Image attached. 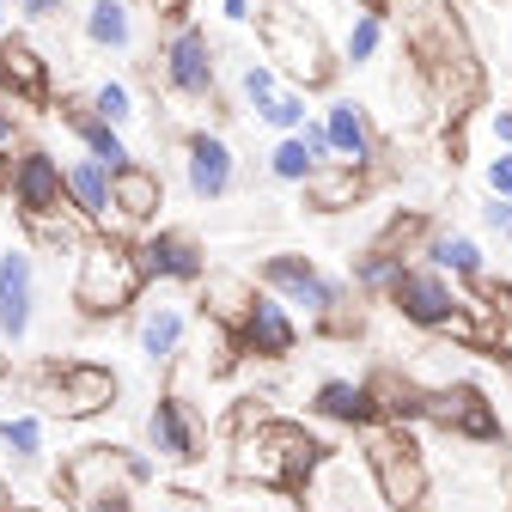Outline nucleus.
I'll use <instances>...</instances> for the list:
<instances>
[{"label": "nucleus", "instance_id": "24", "mask_svg": "<svg viewBox=\"0 0 512 512\" xmlns=\"http://www.w3.org/2000/svg\"><path fill=\"white\" fill-rule=\"evenodd\" d=\"M421 263H427V269H439L452 287H476V281L488 275V256H482V244H476L470 232H427Z\"/></svg>", "mask_w": 512, "mask_h": 512}, {"label": "nucleus", "instance_id": "18", "mask_svg": "<svg viewBox=\"0 0 512 512\" xmlns=\"http://www.w3.org/2000/svg\"><path fill=\"white\" fill-rule=\"evenodd\" d=\"M299 196H305L311 214H348V208H360V202L372 196V171L330 159V165H317V171L299 183Z\"/></svg>", "mask_w": 512, "mask_h": 512}, {"label": "nucleus", "instance_id": "20", "mask_svg": "<svg viewBox=\"0 0 512 512\" xmlns=\"http://www.w3.org/2000/svg\"><path fill=\"white\" fill-rule=\"evenodd\" d=\"M311 415H317V421H330V427L372 433V427H378L372 384H366V378H324V384L311 391Z\"/></svg>", "mask_w": 512, "mask_h": 512}, {"label": "nucleus", "instance_id": "2", "mask_svg": "<svg viewBox=\"0 0 512 512\" xmlns=\"http://www.w3.org/2000/svg\"><path fill=\"white\" fill-rule=\"evenodd\" d=\"M256 43H263V61H269V68H275L287 86H299V92H324V86H336V74H342V61H336L324 25L305 19L293 0H263V7H256Z\"/></svg>", "mask_w": 512, "mask_h": 512}, {"label": "nucleus", "instance_id": "8", "mask_svg": "<svg viewBox=\"0 0 512 512\" xmlns=\"http://www.w3.org/2000/svg\"><path fill=\"white\" fill-rule=\"evenodd\" d=\"M153 68H159V86L183 104H208L220 92V55H214V37L202 25H171L159 55H153Z\"/></svg>", "mask_w": 512, "mask_h": 512}, {"label": "nucleus", "instance_id": "39", "mask_svg": "<svg viewBox=\"0 0 512 512\" xmlns=\"http://www.w3.org/2000/svg\"><path fill=\"white\" fill-rule=\"evenodd\" d=\"M19 13L25 19H61V13H68V0H19Z\"/></svg>", "mask_w": 512, "mask_h": 512}, {"label": "nucleus", "instance_id": "35", "mask_svg": "<svg viewBox=\"0 0 512 512\" xmlns=\"http://www.w3.org/2000/svg\"><path fill=\"white\" fill-rule=\"evenodd\" d=\"M488 196H500V202H512V147H494V159H488Z\"/></svg>", "mask_w": 512, "mask_h": 512}, {"label": "nucleus", "instance_id": "21", "mask_svg": "<svg viewBox=\"0 0 512 512\" xmlns=\"http://www.w3.org/2000/svg\"><path fill=\"white\" fill-rule=\"evenodd\" d=\"M135 342H141V354H147L153 366H177V360H183V342H189V311H183V299H153V305H141Z\"/></svg>", "mask_w": 512, "mask_h": 512}, {"label": "nucleus", "instance_id": "14", "mask_svg": "<svg viewBox=\"0 0 512 512\" xmlns=\"http://www.w3.org/2000/svg\"><path fill=\"white\" fill-rule=\"evenodd\" d=\"M147 452H153V464H196L202 458V421L177 391L153 397V409H147Z\"/></svg>", "mask_w": 512, "mask_h": 512}, {"label": "nucleus", "instance_id": "13", "mask_svg": "<svg viewBox=\"0 0 512 512\" xmlns=\"http://www.w3.org/2000/svg\"><path fill=\"white\" fill-rule=\"evenodd\" d=\"M421 421H433V427H445V433H458V439H476V445L500 439V415H494L488 391H476V384H439V391H427Z\"/></svg>", "mask_w": 512, "mask_h": 512}, {"label": "nucleus", "instance_id": "34", "mask_svg": "<svg viewBox=\"0 0 512 512\" xmlns=\"http://www.w3.org/2000/svg\"><path fill=\"white\" fill-rule=\"evenodd\" d=\"M92 116H104V122H116V128L135 122V92H128V80H98V92H92Z\"/></svg>", "mask_w": 512, "mask_h": 512}, {"label": "nucleus", "instance_id": "19", "mask_svg": "<svg viewBox=\"0 0 512 512\" xmlns=\"http://www.w3.org/2000/svg\"><path fill=\"white\" fill-rule=\"evenodd\" d=\"M68 171V208L92 226V232H116L122 238V220H116V208H110V165H98V159H68L61 165Z\"/></svg>", "mask_w": 512, "mask_h": 512}, {"label": "nucleus", "instance_id": "38", "mask_svg": "<svg viewBox=\"0 0 512 512\" xmlns=\"http://www.w3.org/2000/svg\"><path fill=\"white\" fill-rule=\"evenodd\" d=\"M141 7H147L153 19H171V25H183V19H189V0H141Z\"/></svg>", "mask_w": 512, "mask_h": 512}, {"label": "nucleus", "instance_id": "5", "mask_svg": "<svg viewBox=\"0 0 512 512\" xmlns=\"http://www.w3.org/2000/svg\"><path fill=\"white\" fill-rule=\"evenodd\" d=\"M116 391H122L116 372L98 360H49L31 378L37 415H55V421H92V415L116 409Z\"/></svg>", "mask_w": 512, "mask_h": 512}, {"label": "nucleus", "instance_id": "3", "mask_svg": "<svg viewBox=\"0 0 512 512\" xmlns=\"http://www.w3.org/2000/svg\"><path fill=\"white\" fill-rule=\"evenodd\" d=\"M141 293H147V275L135 244L116 232H92L74 256V287H68L80 317H122L128 305H141Z\"/></svg>", "mask_w": 512, "mask_h": 512}, {"label": "nucleus", "instance_id": "31", "mask_svg": "<svg viewBox=\"0 0 512 512\" xmlns=\"http://www.w3.org/2000/svg\"><path fill=\"white\" fill-rule=\"evenodd\" d=\"M409 263V256H391V250H378V244H366L360 256H354V287L360 293H378L384 299V287L397 281V269Z\"/></svg>", "mask_w": 512, "mask_h": 512}, {"label": "nucleus", "instance_id": "40", "mask_svg": "<svg viewBox=\"0 0 512 512\" xmlns=\"http://www.w3.org/2000/svg\"><path fill=\"white\" fill-rule=\"evenodd\" d=\"M488 128H494V141H500V147H512V104H506V110H494V116H488Z\"/></svg>", "mask_w": 512, "mask_h": 512}, {"label": "nucleus", "instance_id": "17", "mask_svg": "<svg viewBox=\"0 0 512 512\" xmlns=\"http://www.w3.org/2000/svg\"><path fill=\"white\" fill-rule=\"evenodd\" d=\"M37 324V263L31 250H7L0 256V342L19 348Z\"/></svg>", "mask_w": 512, "mask_h": 512}, {"label": "nucleus", "instance_id": "29", "mask_svg": "<svg viewBox=\"0 0 512 512\" xmlns=\"http://www.w3.org/2000/svg\"><path fill=\"white\" fill-rule=\"evenodd\" d=\"M311 116H317V110H311V92H299V86H281L263 110H256V122L275 128V135H299Z\"/></svg>", "mask_w": 512, "mask_h": 512}, {"label": "nucleus", "instance_id": "10", "mask_svg": "<svg viewBox=\"0 0 512 512\" xmlns=\"http://www.w3.org/2000/svg\"><path fill=\"white\" fill-rule=\"evenodd\" d=\"M7 202L19 208L25 226L61 214L68 208V171H61V159L43 147H25L19 159H7Z\"/></svg>", "mask_w": 512, "mask_h": 512}, {"label": "nucleus", "instance_id": "12", "mask_svg": "<svg viewBox=\"0 0 512 512\" xmlns=\"http://www.w3.org/2000/svg\"><path fill=\"white\" fill-rule=\"evenodd\" d=\"M183 183L196 202H226L238 189V153L226 135L214 128H196V135H183Z\"/></svg>", "mask_w": 512, "mask_h": 512}, {"label": "nucleus", "instance_id": "32", "mask_svg": "<svg viewBox=\"0 0 512 512\" xmlns=\"http://www.w3.org/2000/svg\"><path fill=\"white\" fill-rule=\"evenodd\" d=\"M311 171H317V159L305 153V141H299V135H275V147H269V177L299 189Z\"/></svg>", "mask_w": 512, "mask_h": 512}, {"label": "nucleus", "instance_id": "45", "mask_svg": "<svg viewBox=\"0 0 512 512\" xmlns=\"http://www.w3.org/2000/svg\"><path fill=\"white\" fill-rule=\"evenodd\" d=\"M360 7H372V0H360Z\"/></svg>", "mask_w": 512, "mask_h": 512}, {"label": "nucleus", "instance_id": "11", "mask_svg": "<svg viewBox=\"0 0 512 512\" xmlns=\"http://www.w3.org/2000/svg\"><path fill=\"white\" fill-rule=\"evenodd\" d=\"M135 256H141L147 287L153 281H165V287H202V275H208V250L196 244V232H177V226H159V232L135 238Z\"/></svg>", "mask_w": 512, "mask_h": 512}, {"label": "nucleus", "instance_id": "7", "mask_svg": "<svg viewBox=\"0 0 512 512\" xmlns=\"http://www.w3.org/2000/svg\"><path fill=\"white\" fill-rule=\"evenodd\" d=\"M360 458H366V470H372V488H378L384 512H421V506H427L433 476H427L415 439H409L403 427H372Z\"/></svg>", "mask_w": 512, "mask_h": 512}, {"label": "nucleus", "instance_id": "43", "mask_svg": "<svg viewBox=\"0 0 512 512\" xmlns=\"http://www.w3.org/2000/svg\"><path fill=\"white\" fill-rule=\"evenodd\" d=\"M7 19H13V0H0V37H7Z\"/></svg>", "mask_w": 512, "mask_h": 512}, {"label": "nucleus", "instance_id": "30", "mask_svg": "<svg viewBox=\"0 0 512 512\" xmlns=\"http://www.w3.org/2000/svg\"><path fill=\"white\" fill-rule=\"evenodd\" d=\"M378 49H384V7H360L348 37H342V61H348V68H366Z\"/></svg>", "mask_w": 512, "mask_h": 512}, {"label": "nucleus", "instance_id": "33", "mask_svg": "<svg viewBox=\"0 0 512 512\" xmlns=\"http://www.w3.org/2000/svg\"><path fill=\"white\" fill-rule=\"evenodd\" d=\"M281 86H287V80H281V74L269 68V61H256V55H250V61H244V68H238V104H244L250 116H256V110H263V104H269V98H275Z\"/></svg>", "mask_w": 512, "mask_h": 512}, {"label": "nucleus", "instance_id": "36", "mask_svg": "<svg viewBox=\"0 0 512 512\" xmlns=\"http://www.w3.org/2000/svg\"><path fill=\"white\" fill-rule=\"evenodd\" d=\"M299 141H305V153H311L317 165H330V159H336V153H330V135H324V122H317V116L299 128Z\"/></svg>", "mask_w": 512, "mask_h": 512}, {"label": "nucleus", "instance_id": "1", "mask_svg": "<svg viewBox=\"0 0 512 512\" xmlns=\"http://www.w3.org/2000/svg\"><path fill=\"white\" fill-rule=\"evenodd\" d=\"M324 452H330V445L317 439V433H305L299 421L244 415V433L232 445L226 470H232V482H250V488L281 494V488H299L317 464H324Z\"/></svg>", "mask_w": 512, "mask_h": 512}, {"label": "nucleus", "instance_id": "44", "mask_svg": "<svg viewBox=\"0 0 512 512\" xmlns=\"http://www.w3.org/2000/svg\"><path fill=\"white\" fill-rule=\"evenodd\" d=\"M372 7H391V0H372Z\"/></svg>", "mask_w": 512, "mask_h": 512}, {"label": "nucleus", "instance_id": "6", "mask_svg": "<svg viewBox=\"0 0 512 512\" xmlns=\"http://www.w3.org/2000/svg\"><path fill=\"white\" fill-rule=\"evenodd\" d=\"M147 476H153V458L128 452V445H80V452L61 464L55 482H61V494H68L80 512H92V506H104L116 494H135Z\"/></svg>", "mask_w": 512, "mask_h": 512}, {"label": "nucleus", "instance_id": "25", "mask_svg": "<svg viewBox=\"0 0 512 512\" xmlns=\"http://www.w3.org/2000/svg\"><path fill=\"white\" fill-rule=\"evenodd\" d=\"M250 299H256V275H244V269H208L202 275V317H208V324L238 330Z\"/></svg>", "mask_w": 512, "mask_h": 512}, {"label": "nucleus", "instance_id": "41", "mask_svg": "<svg viewBox=\"0 0 512 512\" xmlns=\"http://www.w3.org/2000/svg\"><path fill=\"white\" fill-rule=\"evenodd\" d=\"M220 13H226L232 25H244V19H256V0H220Z\"/></svg>", "mask_w": 512, "mask_h": 512}, {"label": "nucleus", "instance_id": "22", "mask_svg": "<svg viewBox=\"0 0 512 512\" xmlns=\"http://www.w3.org/2000/svg\"><path fill=\"white\" fill-rule=\"evenodd\" d=\"M110 208H116V220L122 226H153L159 220V208H165V177L153 171V165H122L116 177H110Z\"/></svg>", "mask_w": 512, "mask_h": 512}, {"label": "nucleus", "instance_id": "27", "mask_svg": "<svg viewBox=\"0 0 512 512\" xmlns=\"http://www.w3.org/2000/svg\"><path fill=\"white\" fill-rule=\"evenodd\" d=\"M86 43L92 49L135 43V0H86Z\"/></svg>", "mask_w": 512, "mask_h": 512}, {"label": "nucleus", "instance_id": "9", "mask_svg": "<svg viewBox=\"0 0 512 512\" xmlns=\"http://www.w3.org/2000/svg\"><path fill=\"white\" fill-rule=\"evenodd\" d=\"M384 305H391L403 324H415V330H427V336H445V324L464 311V293L445 281L439 269H427V263H403L397 281L384 287Z\"/></svg>", "mask_w": 512, "mask_h": 512}, {"label": "nucleus", "instance_id": "4", "mask_svg": "<svg viewBox=\"0 0 512 512\" xmlns=\"http://www.w3.org/2000/svg\"><path fill=\"white\" fill-rule=\"evenodd\" d=\"M256 287H269L293 317L305 311V324H324V330H342V324H348V287H342L336 275L317 269L305 250H275V256H263Z\"/></svg>", "mask_w": 512, "mask_h": 512}, {"label": "nucleus", "instance_id": "26", "mask_svg": "<svg viewBox=\"0 0 512 512\" xmlns=\"http://www.w3.org/2000/svg\"><path fill=\"white\" fill-rule=\"evenodd\" d=\"M68 128H74V141L86 147V159H98V165H110V171L135 165V147H128V135H122L116 122L92 116V104H68Z\"/></svg>", "mask_w": 512, "mask_h": 512}, {"label": "nucleus", "instance_id": "28", "mask_svg": "<svg viewBox=\"0 0 512 512\" xmlns=\"http://www.w3.org/2000/svg\"><path fill=\"white\" fill-rule=\"evenodd\" d=\"M0 452H7L19 470L43 458V415H0Z\"/></svg>", "mask_w": 512, "mask_h": 512}, {"label": "nucleus", "instance_id": "42", "mask_svg": "<svg viewBox=\"0 0 512 512\" xmlns=\"http://www.w3.org/2000/svg\"><path fill=\"white\" fill-rule=\"evenodd\" d=\"M13 141H19V116H13L7 104H0V153H7Z\"/></svg>", "mask_w": 512, "mask_h": 512}, {"label": "nucleus", "instance_id": "15", "mask_svg": "<svg viewBox=\"0 0 512 512\" xmlns=\"http://www.w3.org/2000/svg\"><path fill=\"white\" fill-rule=\"evenodd\" d=\"M317 122H324L330 153H336L342 165L378 171V159H384V141H378V128H372V110H366V104H354V98H330L324 110H317Z\"/></svg>", "mask_w": 512, "mask_h": 512}, {"label": "nucleus", "instance_id": "16", "mask_svg": "<svg viewBox=\"0 0 512 512\" xmlns=\"http://www.w3.org/2000/svg\"><path fill=\"white\" fill-rule=\"evenodd\" d=\"M238 348L256 354V360H287V354L299 348V317H293L269 287H256L244 324H238Z\"/></svg>", "mask_w": 512, "mask_h": 512}, {"label": "nucleus", "instance_id": "23", "mask_svg": "<svg viewBox=\"0 0 512 512\" xmlns=\"http://www.w3.org/2000/svg\"><path fill=\"white\" fill-rule=\"evenodd\" d=\"M0 92L13 104H49V61L31 37H0Z\"/></svg>", "mask_w": 512, "mask_h": 512}, {"label": "nucleus", "instance_id": "37", "mask_svg": "<svg viewBox=\"0 0 512 512\" xmlns=\"http://www.w3.org/2000/svg\"><path fill=\"white\" fill-rule=\"evenodd\" d=\"M482 220H488V232H500V238H512V202H500V196H488V202H482Z\"/></svg>", "mask_w": 512, "mask_h": 512}]
</instances>
